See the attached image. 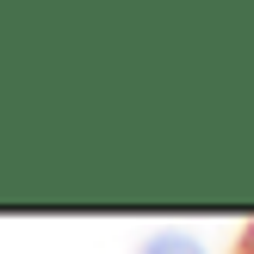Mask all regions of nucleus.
Here are the masks:
<instances>
[{
	"instance_id": "1",
	"label": "nucleus",
	"mask_w": 254,
	"mask_h": 254,
	"mask_svg": "<svg viewBox=\"0 0 254 254\" xmlns=\"http://www.w3.org/2000/svg\"><path fill=\"white\" fill-rule=\"evenodd\" d=\"M143 254H205V242L198 236H180V230H161V236H149Z\"/></svg>"
}]
</instances>
